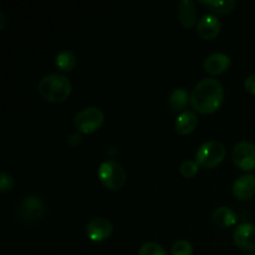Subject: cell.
Instances as JSON below:
<instances>
[{"label": "cell", "mask_w": 255, "mask_h": 255, "mask_svg": "<svg viewBox=\"0 0 255 255\" xmlns=\"http://www.w3.org/2000/svg\"><path fill=\"white\" fill-rule=\"evenodd\" d=\"M201 4L208 10H211L212 12H214V14L224 16V15H228L233 11L237 2L234 0H228V1H218V0H209L208 1V0H203V1H201Z\"/></svg>", "instance_id": "cell-18"}, {"label": "cell", "mask_w": 255, "mask_h": 255, "mask_svg": "<svg viewBox=\"0 0 255 255\" xmlns=\"http://www.w3.org/2000/svg\"><path fill=\"white\" fill-rule=\"evenodd\" d=\"M198 169H199V164L197 163L196 161H192V159H189V161H184L183 163L181 164V167H179V172H181L182 176L187 179L193 178V177L198 173Z\"/></svg>", "instance_id": "cell-20"}, {"label": "cell", "mask_w": 255, "mask_h": 255, "mask_svg": "<svg viewBox=\"0 0 255 255\" xmlns=\"http://www.w3.org/2000/svg\"><path fill=\"white\" fill-rule=\"evenodd\" d=\"M178 21L184 29H192L197 22V7L192 0H182L178 2Z\"/></svg>", "instance_id": "cell-13"}, {"label": "cell", "mask_w": 255, "mask_h": 255, "mask_svg": "<svg viewBox=\"0 0 255 255\" xmlns=\"http://www.w3.org/2000/svg\"><path fill=\"white\" fill-rule=\"evenodd\" d=\"M100 182L110 191H119L125 186L127 179L126 171L120 163L115 161H105L97 172Z\"/></svg>", "instance_id": "cell-4"}, {"label": "cell", "mask_w": 255, "mask_h": 255, "mask_svg": "<svg viewBox=\"0 0 255 255\" xmlns=\"http://www.w3.org/2000/svg\"><path fill=\"white\" fill-rule=\"evenodd\" d=\"M233 196L241 202H246L255 196V176L244 174L233 184Z\"/></svg>", "instance_id": "cell-12"}, {"label": "cell", "mask_w": 255, "mask_h": 255, "mask_svg": "<svg viewBox=\"0 0 255 255\" xmlns=\"http://www.w3.org/2000/svg\"><path fill=\"white\" fill-rule=\"evenodd\" d=\"M226 147L219 141H208L202 144L196 153V162L199 167L213 169L223 163L226 159Z\"/></svg>", "instance_id": "cell-3"}, {"label": "cell", "mask_w": 255, "mask_h": 255, "mask_svg": "<svg viewBox=\"0 0 255 255\" xmlns=\"http://www.w3.org/2000/svg\"><path fill=\"white\" fill-rule=\"evenodd\" d=\"M244 87H246L247 91L249 94L255 95V74L249 75L246 79V82H244Z\"/></svg>", "instance_id": "cell-23"}, {"label": "cell", "mask_w": 255, "mask_h": 255, "mask_svg": "<svg viewBox=\"0 0 255 255\" xmlns=\"http://www.w3.org/2000/svg\"><path fill=\"white\" fill-rule=\"evenodd\" d=\"M77 65V56L71 50H64L55 57V66L64 72H71Z\"/></svg>", "instance_id": "cell-16"}, {"label": "cell", "mask_w": 255, "mask_h": 255, "mask_svg": "<svg viewBox=\"0 0 255 255\" xmlns=\"http://www.w3.org/2000/svg\"><path fill=\"white\" fill-rule=\"evenodd\" d=\"M169 106L173 111L181 112L188 106L191 102V96L188 95V91L186 89H176L169 95Z\"/></svg>", "instance_id": "cell-17"}, {"label": "cell", "mask_w": 255, "mask_h": 255, "mask_svg": "<svg viewBox=\"0 0 255 255\" xmlns=\"http://www.w3.org/2000/svg\"><path fill=\"white\" fill-rule=\"evenodd\" d=\"M224 101L223 85L216 79H204L191 92V106L202 115L218 111Z\"/></svg>", "instance_id": "cell-1"}, {"label": "cell", "mask_w": 255, "mask_h": 255, "mask_svg": "<svg viewBox=\"0 0 255 255\" xmlns=\"http://www.w3.org/2000/svg\"><path fill=\"white\" fill-rule=\"evenodd\" d=\"M138 255H168L166 249L158 243L154 242H147L139 248Z\"/></svg>", "instance_id": "cell-19"}, {"label": "cell", "mask_w": 255, "mask_h": 255, "mask_svg": "<svg viewBox=\"0 0 255 255\" xmlns=\"http://www.w3.org/2000/svg\"><path fill=\"white\" fill-rule=\"evenodd\" d=\"M114 232V224L106 218L97 217L91 219L86 226V236L94 243H101L109 239Z\"/></svg>", "instance_id": "cell-8"}, {"label": "cell", "mask_w": 255, "mask_h": 255, "mask_svg": "<svg viewBox=\"0 0 255 255\" xmlns=\"http://www.w3.org/2000/svg\"><path fill=\"white\" fill-rule=\"evenodd\" d=\"M67 143H69L71 147L80 146V144H81V136H80L79 132L69 134V137H67Z\"/></svg>", "instance_id": "cell-24"}, {"label": "cell", "mask_w": 255, "mask_h": 255, "mask_svg": "<svg viewBox=\"0 0 255 255\" xmlns=\"http://www.w3.org/2000/svg\"><path fill=\"white\" fill-rule=\"evenodd\" d=\"M221 21L213 14L203 15L197 24V34L201 39L207 40V41L216 39L221 34Z\"/></svg>", "instance_id": "cell-9"}, {"label": "cell", "mask_w": 255, "mask_h": 255, "mask_svg": "<svg viewBox=\"0 0 255 255\" xmlns=\"http://www.w3.org/2000/svg\"><path fill=\"white\" fill-rule=\"evenodd\" d=\"M0 20H1V25H0V29L4 30L5 25H6V17H5L4 12H0Z\"/></svg>", "instance_id": "cell-25"}, {"label": "cell", "mask_w": 255, "mask_h": 255, "mask_svg": "<svg viewBox=\"0 0 255 255\" xmlns=\"http://www.w3.org/2000/svg\"><path fill=\"white\" fill-rule=\"evenodd\" d=\"M105 122V114L97 107H86L77 112L74 119V126L79 133L90 134L102 127Z\"/></svg>", "instance_id": "cell-5"}, {"label": "cell", "mask_w": 255, "mask_h": 255, "mask_svg": "<svg viewBox=\"0 0 255 255\" xmlns=\"http://www.w3.org/2000/svg\"><path fill=\"white\" fill-rule=\"evenodd\" d=\"M249 255H253V254H249Z\"/></svg>", "instance_id": "cell-26"}, {"label": "cell", "mask_w": 255, "mask_h": 255, "mask_svg": "<svg viewBox=\"0 0 255 255\" xmlns=\"http://www.w3.org/2000/svg\"><path fill=\"white\" fill-rule=\"evenodd\" d=\"M197 126H198V117L196 112L184 111L177 117L174 128L178 134L187 136V134H191L197 128Z\"/></svg>", "instance_id": "cell-14"}, {"label": "cell", "mask_w": 255, "mask_h": 255, "mask_svg": "<svg viewBox=\"0 0 255 255\" xmlns=\"http://www.w3.org/2000/svg\"><path fill=\"white\" fill-rule=\"evenodd\" d=\"M193 254V247L189 243L188 241H182L176 242L172 247L171 255H192Z\"/></svg>", "instance_id": "cell-21"}, {"label": "cell", "mask_w": 255, "mask_h": 255, "mask_svg": "<svg viewBox=\"0 0 255 255\" xmlns=\"http://www.w3.org/2000/svg\"><path fill=\"white\" fill-rule=\"evenodd\" d=\"M212 219L217 227L226 229L236 226L237 214L229 207H218L212 214Z\"/></svg>", "instance_id": "cell-15"}, {"label": "cell", "mask_w": 255, "mask_h": 255, "mask_svg": "<svg viewBox=\"0 0 255 255\" xmlns=\"http://www.w3.org/2000/svg\"><path fill=\"white\" fill-rule=\"evenodd\" d=\"M46 206L37 196H27L20 202L17 207V216L25 223H34L45 216Z\"/></svg>", "instance_id": "cell-6"}, {"label": "cell", "mask_w": 255, "mask_h": 255, "mask_svg": "<svg viewBox=\"0 0 255 255\" xmlns=\"http://www.w3.org/2000/svg\"><path fill=\"white\" fill-rule=\"evenodd\" d=\"M232 159L242 171H253L255 169V144L249 141L238 142L232 151Z\"/></svg>", "instance_id": "cell-7"}, {"label": "cell", "mask_w": 255, "mask_h": 255, "mask_svg": "<svg viewBox=\"0 0 255 255\" xmlns=\"http://www.w3.org/2000/svg\"><path fill=\"white\" fill-rule=\"evenodd\" d=\"M232 65V59L229 55L224 52H214L206 57L203 62V67L206 72L211 75H221L224 74L227 70H229Z\"/></svg>", "instance_id": "cell-11"}, {"label": "cell", "mask_w": 255, "mask_h": 255, "mask_svg": "<svg viewBox=\"0 0 255 255\" xmlns=\"http://www.w3.org/2000/svg\"><path fill=\"white\" fill-rule=\"evenodd\" d=\"M233 241L243 251H255V226L252 223L239 224L233 233Z\"/></svg>", "instance_id": "cell-10"}, {"label": "cell", "mask_w": 255, "mask_h": 255, "mask_svg": "<svg viewBox=\"0 0 255 255\" xmlns=\"http://www.w3.org/2000/svg\"><path fill=\"white\" fill-rule=\"evenodd\" d=\"M40 96L47 102L61 104L66 101L72 92L71 81L65 75L50 74L42 77L37 85Z\"/></svg>", "instance_id": "cell-2"}, {"label": "cell", "mask_w": 255, "mask_h": 255, "mask_svg": "<svg viewBox=\"0 0 255 255\" xmlns=\"http://www.w3.org/2000/svg\"><path fill=\"white\" fill-rule=\"evenodd\" d=\"M14 178L9 173H6V172H1V174H0V191L2 193H9V192H11L14 189Z\"/></svg>", "instance_id": "cell-22"}]
</instances>
